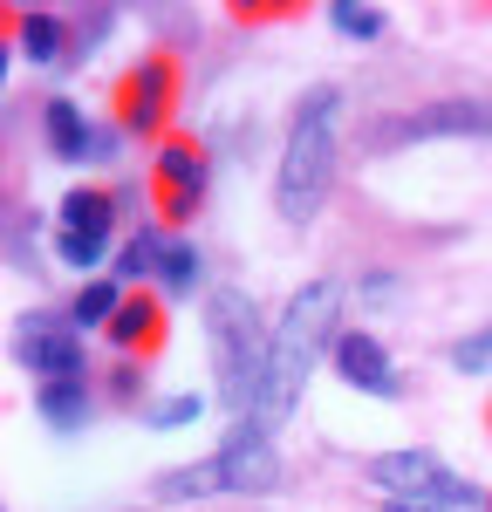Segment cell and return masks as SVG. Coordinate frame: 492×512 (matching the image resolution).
I'll list each match as a JSON object with an SVG mask.
<instances>
[{
    "instance_id": "12",
    "label": "cell",
    "mask_w": 492,
    "mask_h": 512,
    "mask_svg": "<svg viewBox=\"0 0 492 512\" xmlns=\"http://www.w3.org/2000/svg\"><path fill=\"white\" fill-rule=\"evenodd\" d=\"M110 335V349L130 355V362H151V355L164 349V335H171V315H164V294H151V287H130L123 294L117 321L103 328Z\"/></svg>"
},
{
    "instance_id": "24",
    "label": "cell",
    "mask_w": 492,
    "mask_h": 512,
    "mask_svg": "<svg viewBox=\"0 0 492 512\" xmlns=\"http://www.w3.org/2000/svg\"><path fill=\"white\" fill-rule=\"evenodd\" d=\"M110 21H117L110 7H89V14L76 21V48H69V62H89V55L103 48V35H110Z\"/></svg>"
},
{
    "instance_id": "28",
    "label": "cell",
    "mask_w": 492,
    "mask_h": 512,
    "mask_svg": "<svg viewBox=\"0 0 492 512\" xmlns=\"http://www.w3.org/2000/svg\"><path fill=\"white\" fill-rule=\"evenodd\" d=\"M486 512H492V492H486Z\"/></svg>"
},
{
    "instance_id": "15",
    "label": "cell",
    "mask_w": 492,
    "mask_h": 512,
    "mask_svg": "<svg viewBox=\"0 0 492 512\" xmlns=\"http://www.w3.org/2000/svg\"><path fill=\"white\" fill-rule=\"evenodd\" d=\"M89 410H96L89 376H69V383H35V417H41V424L76 431V424H89Z\"/></svg>"
},
{
    "instance_id": "26",
    "label": "cell",
    "mask_w": 492,
    "mask_h": 512,
    "mask_svg": "<svg viewBox=\"0 0 492 512\" xmlns=\"http://www.w3.org/2000/svg\"><path fill=\"white\" fill-rule=\"evenodd\" d=\"M294 7L287 0H246V7H233V21H246V28H260V21H287Z\"/></svg>"
},
{
    "instance_id": "5",
    "label": "cell",
    "mask_w": 492,
    "mask_h": 512,
    "mask_svg": "<svg viewBox=\"0 0 492 512\" xmlns=\"http://www.w3.org/2000/svg\"><path fill=\"white\" fill-rule=\"evenodd\" d=\"M445 137H486L492 144V96H424L397 117H376L363 130V151H410V144H445Z\"/></svg>"
},
{
    "instance_id": "9",
    "label": "cell",
    "mask_w": 492,
    "mask_h": 512,
    "mask_svg": "<svg viewBox=\"0 0 492 512\" xmlns=\"http://www.w3.org/2000/svg\"><path fill=\"white\" fill-rule=\"evenodd\" d=\"M212 478H219V499H267V492H281L274 431H260L253 417H233L219 451H212Z\"/></svg>"
},
{
    "instance_id": "7",
    "label": "cell",
    "mask_w": 492,
    "mask_h": 512,
    "mask_svg": "<svg viewBox=\"0 0 492 512\" xmlns=\"http://www.w3.org/2000/svg\"><path fill=\"white\" fill-rule=\"evenodd\" d=\"M151 205H158V226L164 233H178V226H192L205 205V185H212V151H205L199 137H185V130H171L158 151H151Z\"/></svg>"
},
{
    "instance_id": "4",
    "label": "cell",
    "mask_w": 492,
    "mask_h": 512,
    "mask_svg": "<svg viewBox=\"0 0 492 512\" xmlns=\"http://www.w3.org/2000/svg\"><path fill=\"white\" fill-rule=\"evenodd\" d=\"M178 96H185L178 55H171V48H151V55H137L117 76L110 117H117V130L137 137V144H164V137H171V117H178Z\"/></svg>"
},
{
    "instance_id": "13",
    "label": "cell",
    "mask_w": 492,
    "mask_h": 512,
    "mask_svg": "<svg viewBox=\"0 0 492 512\" xmlns=\"http://www.w3.org/2000/svg\"><path fill=\"white\" fill-rule=\"evenodd\" d=\"M7 48H21L35 69H55L76 48V21H62L55 7H14L7 14Z\"/></svg>"
},
{
    "instance_id": "23",
    "label": "cell",
    "mask_w": 492,
    "mask_h": 512,
    "mask_svg": "<svg viewBox=\"0 0 492 512\" xmlns=\"http://www.w3.org/2000/svg\"><path fill=\"white\" fill-rule=\"evenodd\" d=\"M451 369H458V376H479V369H492V321L479 328V335L451 342Z\"/></svg>"
},
{
    "instance_id": "27",
    "label": "cell",
    "mask_w": 492,
    "mask_h": 512,
    "mask_svg": "<svg viewBox=\"0 0 492 512\" xmlns=\"http://www.w3.org/2000/svg\"><path fill=\"white\" fill-rule=\"evenodd\" d=\"M486 424H492V403H486Z\"/></svg>"
},
{
    "instance_id": "21",
    "label": "cell",
    "mask_w": 492,
    "mask_h": 512,
    "mask_svg": "<svg viewBox=\"0 0 492 512\" xmlns=\"http://www.w3.org/2000/svg\"><path fill=\"white\" fill-rule=\"evenodd\" d=\"M144 390H151V369H144V362L117 355V362L103 369V403H110V410H137V403H144Z\"/></svg>"
},
{
    "instance_id": "19",
    "label": "cell",
    "mask_w": 492,
    "mask_h": 512,
    "mask_svg": "<svg viewBox=\"0 0 492 512\" xmlns=\"http://www.w3.org/2000/svg\"><path fill=\"white\" fill-rule=\"evenodd\" d=\"M199 280H205L199 246H192V239H171V246H164V267H158V294L164 301H185Z\"/></svg>"
},
{
    "instance_id": "10",
    "label": "cell",
    "mask_w": 492,
    "mask_h": 512,
    "mask_svg": "<svg viewBox=\"0 0 492 512\" xmlns=\"http://www.w3.org/2000/svg\"><path fill=\"white\" fill-rule=\"evenodd\" d=\"M14 362L35 376V383H69L89 376V355H82V328L69 321V308H35L14 328Z\"/></svg>"
},
{
    "instance_id": "8",
    "label": "cell",
    "mask_w": 492,
    "mask_h": 512,
    "mask_svg": "<svg viewBox=\"0 0 492 512\" xmlns=\"http://www.w3.org/2000/svg\"><path fill=\"white\" fill-rule=\"evenodd\" d=\"M117 226H123L117 192H103V185H76V192H62V205H55V260L76 267L82 280H96V267L110 260Z\"/></svg>"
},
{
    "instance_id": "22",
    "label": "cell",
    "mask_w": 492,
    "mask_h": 512,
    "mask_svg": "<svg viewBox=\"0 0 492 512\" xmlns=\"http://www.w3.org/2000/svg\"><path fill=\"white\" fill-rule=\"evenodd\" d=\"M199 417H205L199 390H178V396H164V403H151V431H185V424H199Z\"/></svg>"
},
{
    "instance_id": "25",
    "label": "cell",
    "mask_w": 492,
    "mask_h": 512,
    "mask_svg": "<svg viewBox=\"0 0 492 512\" xmlns=\"http://www.w3.org/2000/svg\"><path fill=\"white\" fill-rule=\"evenodd\" d=\"M397 301H404V280H397V274L376 267V274L356 280V308H397Z\"/></svg>"
},
{
    "instance_id": "18",
    "label": "cell",
    "mask_w": 492,
    "mask_h": 512,
    "mask_svg": "<svg viewBox=\"0 0 492 512\" xmlns=\"http://www.w3.org/2000/svg\"><path fill=\"white\" fill-rule=\"evenodd\" d=\"M151 499L158 506H199V499H219V478H212V458L199 465H171V472L151 478Z\"/></svg>"
},
{
    "instance_id": "17",
    "label": "cell",
    "mask_w": 492,
    "mask_h": 512,
    "mask_svg": "<svg viewBox=\"0 0 492 512\" xmlns=\"http://www.w3.org/2000/svg\"><path fill=\"white\" fill-rule=\"evenodd\" d=\"M123 294H130V287H123L117 274L82 280L76 294H69V321H76L82 335H89V328H110V321H117V308H123Z\"/></svg>"
},
{
    "instance_id": "3",
    "label": "cell",
    "mask_w": 492,
    "mask_h": 512,
    "mask_svg": "<svg viewBox=\"0 0 492 512\" xmlns=\"http://www.w3.org/2000/svg\"><path fill=\"white\" fill-rule=\"evenodd\" d=\"M205 349H212V390L233 417H253V396L267 383L274 328L260 321L246 287H212L205 294Z\"/></svg>"
},
{
    "instance_id": "20",
    "label": "cell",
    "mask_w": 492,
    "mask_h": 512,
    "mask_svg": "<svg viewBox=\"0 0 492 512\" xmlns=\"http://www.w3.org/2000/svg\"><path fill=\"white\" fill-rule=\"evenodd\" d=\"M328 28H335L342 41H383L390 14H383V7H369V0H335V7H328Z\"/></svg>"
},
{
    "instance_id": "16",
    "label": "cell",
    "mask_w": 492,
    "mask_h": 512,
    "mask_svg": "<svg viewBox=\"0 0 492 512\" xmlns=\"http://www.w3.org/2000/svg\"><path fill=\"white\" fill-rule=\"evenodd\" d=\"M164 246H171V233L164 226H130L123 233V246H117V280L123 287H144V280H158V267H164Z\"/></svg>"
},
{
    "instance_id": "2",
    "label": "cell",
    "mask_w": 492,
    "mask_h": 512,
    "mask_svg": "<svg viewBox=\"0 0 492 512\" xmlns=\"http://www.w3.org/2000/svg\"><path fill=\"white\" fill-rule=\"evenodd\" d=\"M335 158H342V89L335 82H308L294 96L281 164H274V212H281V226H315L328 185H335Z\"/></svg>"
},
{
    "instance_id": "14",
    "label": "cell",
    "mask_w": 492,
    "mask_h": 512,
    "mask_svg": "<svg viewBox=\"0 0 492 512\" xmlns=\"http://www.w3.org/2000/svg\"><path fill=\"white\" fill-rule=\"evenodd\" d=\"M41 144L62 164H96V123L82 117L76 96H48L41 103Z\"/></svg>"
},
{
    "instance_id": "6",
    "label": "cell",
    "mask_w": 492,
    "mask_h": 512,
    "mask_svg": "<svg viewBox=\"0 0 492 512\" xmlns=\"http://www.w3.org/2000/svg\"><path fill=\"white\" fill-rule=\"evenodd\" d=\"M363 478L383 499H404V506H438V512H479L486 492L472 478H458L438 451H376L363 465Z\"/></svg>"
},
{
    "instance_id": "11",
    "label": "cell",
    "mask_w": 492,
    "mask_h": 512,
    "mask_svg": "<svg viewBox=\"0 0 492 512\" xmlns=\"http://www.w3.org/2000/svg\"><path fill=\"white\" fill-rule=\"evenodd\" d=\"M335 376L349 383V390L376 396V403H397L404 396V376H397V362H390V349L369 335V328H342V342H335Z\"/></svg>"
},
{
    "instance_id": "1",
    "label": "cell",
    "mask_w": 492,
    "mask_h": 512,
    "mask_svg": "<svg viewBox=\"0 0 492 512\" xmlns=\"http://www.w3.org/2000/svg\"><path fill=\"white\" fill-rule=\"evenodd\" d=\"M335 342H342V287H335V280L294 287L281 321H274L267 383H260V396H253V424H260V431H281L287 417L301 410V390H308L315 362L335 355Z\"/></svg>"
}]
</instances>
